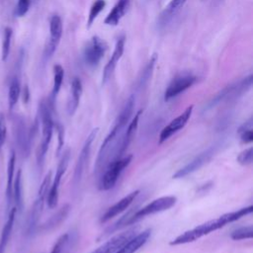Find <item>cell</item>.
I'll return each instance as SVG.
<instances>
[{"instance_id": "83f0119b", "label": "cell", "mask_w": 253, "mask_h": 253, "mask_svg": "<svg viewBox=\"0 0 253 253\" xmlns=\"http://www.w3.org/2000/svg\"><path fill=\"white\" fill-rule=\"evenodd\" d=\"M20 93H21L20 82H19L17 77H14L12 79L11 83H10L9 92H8V106H9V110L10 111L18 103V100H19V97H20Z\"/></svg>"}, {"instance_id": "5bb4252c", "label": "cell", "mask_w": 253, "mask_h": 253, "mask_svg": "<svg viewBox=\"0 0 253 253\" xmlns=\"http://www.w3.org/2000/svg\"><path fill=\"white\" fill-rule=\"evenodd\" d=\"M194 106H189L181 115H179L177 118L172 120L160 132L159 134V143H163L166 141L170 136H172L174 133L182 129L188 123L189 119L191 118V115L193 113Z\"/></svg>"}, {"instance_id": "1f68e13d", "label": "cell", "mask_w": 253, "mask_h": 253, "mask_svg": "<svg viewBox=\"0 0 253 253\" xmlns=\"http://www.w3.org/2000/svg\"><path fill=\"white\" fill-rule=\"evenodd\" d=\"M106 2L105 0H96L93 5L90 8V12L88 15V20H87V27L90 28L95 21V19L98 17V15L101 13V11L105 8Z\"/></svg>"}, {"instance_id": "9c48e42d", "label": "cell", "mask_w": 253, "mask_h": 253, "mask_svg": "<svg viewBox=\"0 0 253 253\" xmlns=\"http://www.w3.org/2000/svg\"><path fill=\"white\" fill-rule=\"evenodd\" d=\"M98 133V127L92 129V131L89 133L87 138L85 139V142L81 148V151L79 153V156L77 158L75 168H74V174H73V179H72V184L76 188L79 186L82 177L84 175L88 159L90 157V152L92 148V143Z\"/></svg>"}, {"instance_id": "cb8c5ba5", "label": "cell", "mask_w": 253, "mask_h": 253, "mask_svg": "<svg viewBox=\"0 0 253 253\" xmlns=\"http://www.w3.org/2000/svg\"><path fill=\"white\" fill-rule=\"evenodd\" d=\"M81 94H82L81 80L79 78L75 77L71 83V98L67 105V113L69 116H72L76 112V110L79 106Z\"/></svg>"}, {"instance_id": "4fadbf2b", "label": "cell", "mask_w": 253, "mask_h": 253, "mask_svg": "<svg viewBox=\"0 0 253 253\" xmlns=\"http://www.w3.org/2000/svg\"><path fill=\"white\" fill-rule=\"evenodd\" d=\"M107 50V44L99 37L94 36L84 49V59L88 65H97Z\"/></svg>"}, {"instance_id": "f1b7e54d", "label": "cell", "mask_w": 253, "mask_h": 253, "mask_svg": "<svg viewBox=\"0 0 253 253\" xmlns=\"http://www.w3.org/2000/svg\"><path fill=\"white\" fill-rule=\"evenodd\" d=\"M186 2L187 0H171L161 15V20H163V23L167 22L175 13H177Z\"/></svg>"}, {"instance_id": "4dcf8cb0", "label": "cell", "mask_w": 253, "mask_h": 253, "mask_svg": "<svg viewBox=\"0 0 253 253\" xmlns=\"http://www.w3.org/2000/svg\"><path fill=\"white\" fill-rule=\"evenodd\" d=\"M13 31L11 28L7 27L4 30L3 34V41H2V47H1V59L2 61H6L10 52V46H11V41H12Z\"/></svg>"}, {"instance_id": "d6986e66", "label": "cell", "mask_w": 253, "mask_h": 253, "mask_svg": "<svg viewBox=\"0 0 253 253\" xmlns=\"http://www.w3.org/2000/svg\"><path fill=\"white\" fill-rule=\"evenodd\" d=\"M151 234V229L147 228L134 236H132L126 243H125L120 249H118L115 253H134L140 247H142L148 240Z\"/></svg>"}, {"instance_id": "ba28073f", "label": "cell", "mask_w": 253, "mask_h": 253, "mask_svg": "<svg viewBox=\"0 0 253 253\" xmlns=\"http://www.w3.org/2000/svg\"><path fill=\"white\" fill-rule=\"evenodd\" d=\"M69 158H70V150L66 149L61 154V158H60V161L57 165L55 176L53 178V182L49 186V190H48V193H47V196H46L45 201H46L47 206H48L49 209H54L57 205L60 181H61V178L64 175V173L66 171V168L68 166Z\"/></svg>"}, {"instance_id": "f35d334b", "label": "cell", "mask_w": 253, "mask_h": 253, "mask_svg": "<svg viewBox=\"0 0 253 253\" xmlns=\"http://www.w3.org/2000/svg\"><path fill=\"white\" fill-rule=\"evenodd\" d=\"M240 134V140L242 143H250L253 140V130L252 128L244 129L238 132Z\"/></svg>"}, {"instance_id": "7c38bea8", "label": "cell", "mask_w": 253, "mask_h": 253, "mask_svg": "<svg viewBox=\"0 0 253 253\" xmlns=\"http://www.w3.org/2000/svg\"><path fill=\"white\" fill-rule=\"evenodd\" d=\"M196 81H197V77L192 74H180L176 76L166 88L164 93V100L169 101L177 97L178 95L183 93L185 90L193 86Z\"/></svg>"}, {"instance_id": "ac0fdd59", "label": "cell", "mask_w": 253, "mask_h": 253, "mask_svg": "<svg viewBox=\"0 0 253 253\" xmlns=\"http://www.w3.org/2000/svg\"><path fill=\"white\" fill-rule=\"evenodd\" d=\"M49 42L45 47L46 56H50L54 52L62 35V21L58 15L51 17L49 21Z\"/></svg>"}, {"instance_id": "8d00e7d4", "label": "cell", "mask_w": 253, "mask_h": 253, "mask_svg": "<svg viewBox=\"0 0 253 253\" xmlns=\"http://www.w3.org/2000/svg\"><path fill=\"white\" fill-rule=\"evenodd\" d=\"M56 129H57V138H58V144H57V150H56V154L59 155L60 151L62 149L63 143H64V128L60 124H57L55 126Z\"/></svg>"}, {"instance_id": "d6a6232c", "label": "cell", "mask_w": 253, "mask_h": 253, "mask_svg": "<svg viewBox=\"0 0 253 253\" xmlns=\"http://www.w3.org/2000/svg\"><path fill=\"white\" fill-rule=\"evenodd\" d=\"M231 238L233 240H243V239H249L252 238L253 236V227L252 225H247V226H242L231 233Z\"/></svg>"}, {"instance_id": "44dd1931", "label": "cell", "mask_w": 253, "mask_h": 253, "mask_svg": "<svg viewBox=\"0 0 253 253\" xmlns=\"http://www.w3.org/2000/svg\"><path fill=\"white\" fill-rule=\"evenodd\" d=\"M128 6L129 0H119L118 3L112 9V11L105 18L104 23L110 26L118 25L121 19L124 17V15L126 13Z\"/></svg>"}, {"instance_id": "8992f818", "label": "cell", "mask_w": 253, "mask_h": 253, "mask_svg": "<svg viewBox=\"0 0 253 253\" xmlns=\"http://www.w3.org/2000/svg\"><path fill=\"white\" fill-rule=\"evenodd\" d=\"M176 202H177V198L174 196H165V197L155 199L152 202H150L149 204H147L145 207L139 209L133 214H131V216L128 218L126 224L136 222L137 220H139L147 215H151V214H154L157 212L167 211V210L171 209L173 206H175Z\"/></svg>"}, {"instance_id": "30bf717a", "label": "cell", "mask_w": 253, "mask_h": 253, "mask_svg": "<svg viewBox=\"0 0 253 253\" xmlns=\"http://www.w3.org/2000/svg\"><path fill=\"white\" fill-rule=\"evenodd\" d=\"M220 145H221V143H215V144L208 147L206 150H204L198 156H196L191 162H189L186 166L179 169L173 175V178L174 179L184 178L187 175H189V174L199 170L200 168H202L205 164H207L215 155V153L217 152Z\"/></svg>"}, {"instance_id": "e0dca14e", "label": "cell", "mask_w": 253, "mask_h": 253, "mask_svg": "<svg viewBox=\"0 0 253 253\" xmlns=\"http://www.w3.org/2000/svg\"><path fill=\"white\" fill-rule=\"evenodd\" d=\"M125 42H126L125 36H122L117 40L113 54H112L111 58L109 59L108 63L106 64L104 71H103V75H102V83L103 84H105L111 78V76L116 68L117 63L119 62L120 58L122 57V55L124 53V49H125Z\"/></svg>"}, {"instance_id": "52a82bcc", "label": "cell", "mask_w": 253, "mask_h": 253, "mask_svg": "<svg viewBox=\"0 0 253 253\" xmlns=\"http://www.w3.org/2000/svg\"><path fill=\"white\" fill-rule=\"evenodd\" d=\"M13 132H14L15 142L22 156L23 157L29 156L34 129L33 128L29 129L27 127L26 122L23 117L15 116L13 119Z\"/></svg>"}, {"instance_id": "484cf974", "label": "cell", "mask_w": 253, "mask_h": 253, "mask_svg": "<svg viewBox=\"0 0 253 253\" xmlns=\"http://www.w3.org/2000/svg\"><path fill=\"white\" fill-rule=\"evenodd\" d=\"M63 76H64V70H63L62 66L60 64H55L53 66V86H52V90H51L50 99L48 100V102L52 108H53L54 100H55V98L60 90V87L62 85Z\"/></svg>"}, {"instance_id": "2e32d148", "label": "cell", "mask_w": 253, "mask_h": 253, "mask_svg": "<svg viewBox=\"0 0 253 253\" xmlns=\"http://www.w3.org/2000/svg\"><path fill=\"white\" fill-rule=\"evenodd\" d=\"M139 191H133L131 193H129L128 195H126V197H124L123 199H121L119 202H117L116 204H114L112 207H110L105 212L104 214L101 216L100 221L101 222H107L108 220H110L111 218L117 216L119 213L123 212L124 211H126L135 200V198L138 196Z\"/></svg>"}, {"instance_id": "5b68a950", "label": "cell", "mask_w": 253, "mask_h": 253, "mask_svg": "<svg viewBox=\"0 0 253 253\" xmlns=\"http://www.w3.org/2000/svg\"><path fill=\"white\" fill-rule=\"evenodd\" d=\"M132 160V155L128 154L119 159L112 161L105 168L103 175L101 176L98 184V188L101 191H109L114 188L119 177L123 171L129 165Z\"/></svg>"}, {"instance_id": "4316f807", "label": "cell", "mask_w": 253, "mask_h": 253, "mask_svg": "<svg viewBox=\"0 0 253 253\" xmlns=\"http://www.w3.org/2000/svg\"><path fill=\"white\" fill-rule=\"evenodd\" d=\"M13 200L15 208L18 211L23 209V188H22V170L19 169L13 182Z\"/></svg>"}, {"instance_id": "d590c367", "label": "cell", "mask_w": 253, "mask_h": 253, "mask_svg": "<svg viewBox=\"0 0 253 253\" xmlns=\"http://www.w3.org/2000/svg\"><path fill=\"white\" fill-rule=\"evenodd\" d=\"M31 0H18L16 7V15L19 17L24 16L30 9Z\"/></svg>"}, {"instance_id": "3957f363", "label": "cell", "mask_w": 253, "mask_h": 253, "mask_svg": "<svg viewBox=\"0 0 253 253\" xmlns=\"http://www.w3.org/2000/svg\"><path fill=\"white\" fill-rule=\"evenodd\" d=\"M52 107L49 102L42 101L40 104V118L42 123V140L37 153V161L40 167L42 166L45 154L47 152L49 143L51 141L54 122L52 119Z\"/></svg>"}, {"instance_id": "ab89813d", "label": "cell", "mask_w": 253, "mask_h": 253, "mask_svg": "<svg viewBox=\"0 0 253 253\" xmlns=\"http://www.w3.org/2000/svg\"><path fill=\"white\" fill-rule=\"evenodd\" d=\"M28 100H29V89H28V87L26 86V87H25V91H24V101H25V102H28Z\"/></svg>"}, {"instance_id": "7a4b0ae2", "label": "cell", "mask_w": 253, "mask_h": 253, "mask_svg": "<svg viewBox=\"0 0 253 253\" xmlns=\"http://www.w3.org/2000/svg\"><path fill=\"white\" fill-rule=\"evenodd\" d=\"M253 211V207L249 206L246 208H242L240 210L230 211L227 213H224L217 218L206 221L190 230L185 231L184 233L178 235L176 238H174L171 242L170 245H181V244H186L189 242H193L212 231H215L224 225L231 223L233 221L238 220L244 215H247Z\"/></svg>"}, {"instance_id": "6da1fadb", "label": "cell", "mask_w": 253, "mask_h": 253, "mask_svg": "<svg viewBox=\"0 0 253 253\" xmlns=\"http://www.w3.org/2000/svg\"><path fill=\"white\" fill-rule=\"evenodd\" d=\"M134 102L135 98L133 95H131L126 102L119 116L117 117L112 129L102 142L95 162L94 173L96 175L101 174L108 166V164H110L112 161L119 159V148L122 143V139L126 131V128L128 125L129 119L132 115Z\"/></svg>"}, {"instance_id": "603a6c76", "label": "cell", "mask_w": 253, "mask_h": 253, "mask_svg": "<svg viewBox=\"0 0 253 253\" xmlns=\"http://www.w3.org/2000/svg\"><path fill=\"white\" fill-rule=\"evenodd\" d=\"M16 165V154L15 151L12 150L7 163V185H6V200L7 207L10 210L11 202L13 199V182H14V171Z\"/></svg>"}, {"instance_id": "9a60e30c", "label": "cell", "mask_w": 253, "mask_h": 253, "mask_svg": "<svg viewBox=\"0 0 253 253\" xmlns=\"http://www.w3.org/2000/svg\"><path fill=\"white\" fill-rule=\"evenodd\" d=\"M136 233V229H128L120 234L113 236L111 239L103 243L100 247L94 250L92 253H115L118 249H120L125 243H126L132 236Z\"/></svg>"}, {"instance_id": "f546056e", "label": "cell", "mask_w": 253, "mask_h": 253, "mask_svg": "<svg viewBox=\"0 0 253 253\" xmlns=\"http://www.w3.org/2000/svg\"><path fill=\"white\" fill-rule=\"evenodd\" d=\"M156 59H157V55L153 54L152 57L150 58L149 62L144 67V69H143V71H142V73H141V75H140V77L138 79V83H137V87L139 89L143 88L147 84L148 80L150 79L152 71H153V68H154V65H155V62H156Z\"/></svg>"}, {"instance_id": "ffe728a7", "label": "cell", "mask_w": 253, "mask_h": 253, "mask_svg": "<svg viewBox=\"0 0 253 253\" xmlns=\"http://www.w3.org/2000/svg\"><path fill=\"white\" fill-rule=\"evenodd\" d=\"M141 113H142V111L139 110L135 114L133 119L130 121V123H128V125H127L126 128V131L124 133V136H123V139H122V143H121L120 148H119V152H118L119 158L123 157L125 151L127 149L128 145L132 141V139L134 137V134H135V131H136L137 126H138V121H139V117H140Z\"/></svg>"}, {"instance_id": "836d02e7", "label": "cell", "mask_w": 253, "mask_h": 253, "mask_svg": "<svg viewBox=\"0 0 253 253\" xmlns=\"http://www.w3.org/2000/svg\"><path fill=\"white\" fill-rule=\"evenodd\" d=\"M252 160H253V148L252 147H249V148L243 150L237 156V162L243 166L250 165L252 163Z\"/></svg>"}, {"instance_id": "e575fe53", "label": "cell", "mask_w": 253, "mask_h": 253, "mask_svg": "<svg viewBox=\"0 0 253 253\" xmlns=\"http://www.w3.org/2000/svg\"><path fill=\"white\" fill-rule=\"evenodd\" d=\"M68 237L69 234L68 233H64L62 234L55 242V244L53 245L50 253H62L63 249L65 248L67 242H68Z\"/></svg>"}, {"instance_id": "d4e9b609", "label": "cell", "mask_w": 253, "mask_h": 253, "mask_svg": "<svg viewBox=\"0 0 253 253\" xmlns=\"http://www.w3.org/2000/svg\"><path fill=\"white\" fill-rule=\"evenodd\" d=\"M70 207L69 205H65L62 208H60L54 214H52L42 226H41V230L43 231H48L51 230L52 228L56 227L58 224H60L65 217L67 216L68 212H69Z\"/></svg>"}, {"instance_id": "7402d4cb", "label": "cell", "mask_w": 253, "mask_h": 253, "mask_svg": "<svg viewBox=\"0 0 253 253\" xmlns=\"http://www.w3.org/2000/svg\"><path fill=\"white\" fill-rule=\"evenodd\" d=\"M16 213H17V210L15 207L10 209L9 211V215L8 218L2 228L1 231V236H0V253H5L6 247L8 245L11 233H12V229L14 226V222H15V218H16Z\"/></svg>"}, {"instance_id": "74e56055", "label": "cell", "mask_w": 253, "mask_h": 253, "mask_svg": "<svg viewBox=\"0 0 253 253\" xmlns=\"http://www.w3.org/2000/svg\"><path fill=\"white\" fill-rule=\"evenodd\" d=\"M7 136V126H6V122H5V118L4 116H0V149L2 147V145L5 142Z\"/></svg>"}, {"instance_id": "8fae6325", "label": "cell", "mask_w": 253, "mask_h": 253, "mask_svg": "<svg viewBox=\"0 0 253 253\" xmlns=\"http://www.w3.org/2000/svg\"><path fill=\"white\" fill-rule=\"evenodd\" d=\"M252 75H249L248 77L244 78L243 80L231 84L224 89H222L210 103L209 107L211 108L215 106L216 104H219L222 101H227V100H232L235 99L239 96H241L243 93H245L247 90L250 89L252 86Z\"/></svg>"}, {"instance_id": "277c9868", "label": "cell", "mask_w": 253, "mask_h": 253, "mask_svg": "<svg viewBox=\"0 0 253 253\" xmlns=\"http://www.w3.org/2000/svg\"><path fill=\"white\" fill-rule=\"evenodd\" d=\"M50 181H51V172L49 171L43 178V180L40 186L37 199L35 200L33 207L30 211V213H29V216L27 219V226H26L28 234H33L38 227V223L41 218L43 205H44V202L46 200V196H47V193L49 190Z\"/></svg>"}]
</instances>
